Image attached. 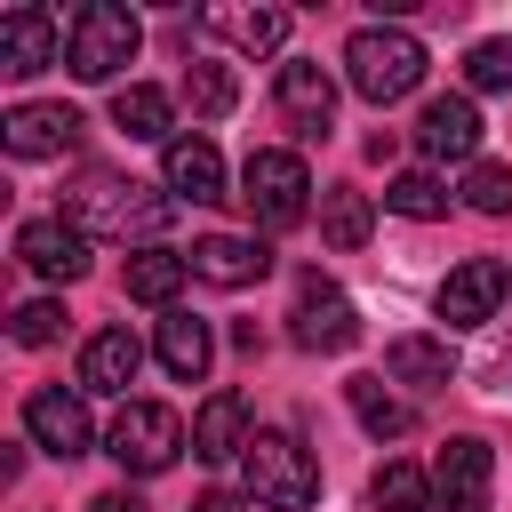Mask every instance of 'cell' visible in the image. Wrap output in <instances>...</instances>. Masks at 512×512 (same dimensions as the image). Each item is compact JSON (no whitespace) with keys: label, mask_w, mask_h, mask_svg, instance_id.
<instances>
[{"label":"cell","mask_w":512,"mask_h":512,"mask_svg":"<svg viewBox=\"0 0 512 512\" xmlns=\"http://www.w3.org/2000/svg\"><path fill=\"white\" fill-rule=\"evenodd\" d=\"M168 216H176L168 192H152V184H136V176H112V168H88V176L72 184V224H80V232L152 240V232H168Z\"/></svg>","instance_id":"obj_1"},{"label":"cell","mask_w":512,"mask_h":512,"mask_svg":"<svg viewBox=\"0 0 512 512\" xmlns=\"http://www.w3.org/2000/svg\"><path fill=\"white\" fill-rule=\"evenodd\" d=\"M344 80H352V96H368V104H400V96L424 80V40H416L408 24H360V32L344 40Z\"/></svg>","instance_id":"obj_2"},{"label":"cell","mask_w":512,"mask_h":512,"mask_svg":"<svg viewBox=\"0 0 512 512\" xmlns=\"http://www.w3.org/2000/svg\"><path fill=\"white\" fill-rule=\"evenodd\" d=\"M240 472H248V496H256L264 512H304V504H320V456H312L296 432H256L248 456H240Z\"/></svg>","instance_id":"obj_3"},{"label":"cell","mask_w":512,"mask_h":512,"mask_svg":"<svg viewBox=\"0 0 512 512\" xmlns=\"http://www.w3.org/2000/svg\"><path fill=\"white\" fill-rule=\"evenodd\" d=\"M136 48H144V24H136L120 0H88V8H72V40H64L72 80H112Z\"/></svg>","instance_id":"obj_4"},{"label":"cell","mask_w":512,"mask_h":512,"mask_svg":"<svg viewBox=\"0 0 512 512\" xmlns=\"http://www.w3.org/2000/svg\"><path fill=\"white\" fill-rule=\"evenodd\" d=\"M104 448H112V464H120V472L152 480V472H168V464L184 456V416H176V408H160V400H128V408L112 416Z\"/></svg>","instance_id":"obj_5"},{"label":"cell","mask_w":512,"mask_h":512,"mask_svg":"<svg viewBox=\"0 0 512 512\" xmlns=\"http://www.w3.org/2000/svg\"><path fill=\"white\" fill-rule=\"evenodd\" d=\"M240 200H248L256 224L288 232V224H304V208H312V176H304L296 152H248V168H240Z\"/></svg>","instance_id":"obj_6"},{"label":"cell","mask_w":512,"mask_h":512,"mask_svg":"<svg viewBox=\"0 0 512 512\" xmlns=\"http://www.w3.org/2000/svg\"><path fill=\"white\" fill-rule=\"evenodd\" d=\"M288 336H296L304 352H352V344H360V312H352V296H344L336 280L304 272V280H296V312H288Z\"/></svg>","instance_id":"obj_7"},{"label":"cell","mask_w":512,"mask_h":512,"mask_svg":"<svg viewBox=\"0 0 512 512\" xmlns=\"http://www.w3.org/2000/svg\"><path fill=\"white\" fill-rule=\"evenodd\" d=\"M64 40H72V16H56V8H0V72L8 80H32V72H48L56 56H64Z\"/></svg>","instance_id":"obj_8"},{"label":"cell","mask_w":512,"mask_h":512,"mask_svg":"<svg viewBox=\"0 0 512 512\" xmlns=\"http://www.w3.org/2000/svg\"><path fill=\"white\" fill-rule=\"evenodd\" d=\"M24 432H32V448H48L56 464H72V456L96 448V424H88L80 392H56V384H40V392L24 400Z\"/></svg>","instance_id":"obj_9"},{"label":"cell","mask_w":512,"mask_h":512,"mask_svg":"<svg viewBox=\"0 0 512 512\" xmlns=\"http://www.w3.org/2000/svg\"><path fill=\"white\" fill-rule=\"evenodd\" d=\"M488 488H496V448L488 440H448L440 448V464H432V496H440V512H488Z\"/></svg>","instance_id":"obj_10"},{"label":"cell","mask_w":512,"mask_h":512,"mask_svg":"<svg viewBox=\"0 0 512 512\" xmlns=\"http://www.w3.org/2000/svg\"><path fill=\"white\" fill-rule=\"evenodd\" d=\"M504 288H512V272H504L496 256H464V264L440 280V320H448V328H488L496 304H504Z\"/></svg>","instance_id":"obj_11"},{"label":"cell","mask_w":512,"mask_h":512,"mask_svg":"<svg viewBox=\"0 0 512 512\" xmlns=\"http://www.w3.org/2000/svg\"><path fill=\"white\" fill-rule=\"evenodd\" d=\"M80 112L72 104H16L8 120H0V144L16 152V160H64L72 144H80Z\"/></svg>","instance_id":"obj_12"},{"label":"cell","mask_w":512,"mask_h":512,"mask_svg":"<svg viewBox=\"0 0 512 512\" xmlns=\"http://www.w3.org/2000/svg\"><path fill=\"white\" fill-rule=\"evenodd\" d=\"M272 96H280V112H288L304 136H320V128L336 120V80H328V64H320V56H288V64H280V80H272Z\"/></svg>","instance_id":"obj_13"},{"label":"cell","mask_w":512,"mask_h":512,"mask_svg":"<svg viewBox=\"0 0 512 512\" xmlns=\"http://www.w3.org/2000/svg\"><path fill=\"white\" fill-rule=\"evenodd\" d=\"M16 256H24L40 280H80V272H88V232L64 224V216H32V224L16 232Z\"/></svg>","instance_id":"obj_14"},{"label":"cell","mask_w":512,"mask_h":512,"mask_svg":"<svg viewBox=\"0 0 512 512\" xmlns=\"http://www.w3.org/2000/svg\"><path fill=\"white\" fill-rule=\"evenodd\" d=\"M416 144H424V160H472L480 152V104L472 96H432L424 120H416Z\"/></svg>","instance_id":"obj_15"},{"label":"cell","mask_w":512,"mask_h":512,"mask_svg":"<svg viewBox=\"0 0 512 512\" xmlns=\"http://www.w3.org/2000/svg\"><path fill=\"white\" fill-rule=\"evenodd\" d=\"M264 272H272V248H264V240L208 232V240L192 248V280H208V288H248V280H264Z\"/></svg>","instance_id":"obj_16"},{"label":"cell","mask_w":512,"mask_h":512,"mask_svg":"<svg viewBox=\"0 0 512 512\" xmlns=\"http://www.w3.org/2000/svg\"><path fill=\"white\" fill-rule=\"evenodd\" d=\"M248 400L240 392H208L200 400V416H192V456L200 464H232V456H248Z\"/></svg>","instance_id":"obj_17"},{"label":"cell","mask_w":512,"mask_h":512,"mask_svg":"<svg viewBox=\"0 0 512 512\" xmlns=\"http://www.w3.org/2000/svg\"><path fill=\"white\" fill-rule=\"evenodd\" d=\"M136 368H144V344H136L128 328H96V336L80 344V392H128Z\"/></svg>","instance_id":"obj_18"},{"label":"cell","mask_w":512,"mask_h":512,"mask_svg":"<svg viewBox=\"0 0 512 512\" xmlns=\"http://www.w3.org/2000/svg\"><path fill=\"white\" fill-rule=\"evenodd\" d=\"M160 168H168V192L176 200H224V160H216L208 136H176L160 152Z\"/></svg>","instance_id":"obj_19"},{"label":"cell","mask_w":512,"mask_h":512,"mask_svg":"<svg viewBox=\"0 0 512 512\" xmlns=\"http://www.w3.org/2000/svg\"><path fill=\"white\" fill-rule=\"evenodd\" d=\"M152 352H160V368H168L176 384H200V376H208V360H216V336H208V320H192V312H168Z\"/></svg>","instance_id":"obj_20"},{"label":"cell","mask_w":512,"mask_h":512,"mask_svg":"<svg viewBox=\"0 0 512 512\" xmlns=\"http://www.w3.org/2000/svg\"><path fill=\"white\" fill-rule=\"evenodd\" d=\"M168 120H176L168 88H144V80H128V88L112 96V128H120V136H136V144H160V152H168V144H176V136H168Z\"/></svg>","instance_id":"obj_21"},{"label":"cell","mask_w":512,"mask_h":512,"mask_svg":"<svg viewBox=\"0 0 512 512\" xmlns=\"http://www.w3.org/2000/svg\"><path fill=\"white\" fill-rule=\"evenodd\" d=\"M200 24L208 32H224L232 48H248V56H264V48H280L288 40V8H200Z\"/></svg>","instance_id":"obj_22"},{"label":"cell","mask_w":512,"mask_h":512,"mask_svg":"<svg viewBox=\"0 0 512 512\" xmlns=\"http://www.w3.org/2000/svg\"><path fill=\"white\" fill-rule=\"evenodd\" d=\"M184 280H192V256H176V248H136L128 256V296L136 304H176Z\"/></svg>","instance_id":"obj_23"},{"label":"cell","mask_w":512,"mask_h":512,"mask_svg":"<svg viewBox=\"0 0 512 512\" xmlns=\"http://www.w3.org/2000/svg\"><path fill=\"white\" fill-rule=\"evenodd\" d=\"M384 368H392L400 384H448V376H456V360H448L440 336H392V344H384Z\"/></svg>","instance_id":"obj_24"},{"label":"cell","mask_w":512,"mask_h":512,"mask_svg":"<svg viewBox=\"0 0 512 512\" xmlns=\"http://www.w3.org/2000/svg\"><path fill=\"white\" fill-rule=\"evenodd\" d=\"M344 400H352V416H360V432H368V440H400V432H408V400H392V392H384V376H352V384H344Z\"/></svg>","instance_id":"obj_25"},{"label":"cell","mask_w":512,"mask_h":512,"mask_svg":"<svg viewBox=\"0 0 512 512\" xmlns=\"http://www.w3.org/2000/svg\"><path fill=\"white\" fill-rule=\"evenodd\" d=\"M368 504L376 512H440V496H432V480L416 472V464H376V480H368Z\"/></svg>","instance_id":"obj_26"},{"label":"cell","mask_w":512,"mask_h":512,"mask_svg":"<svg viewBox=\"0 0 512 512\" xmlns=\"http://www.w3.org/2000/svg\"><path fill=\"white\" fill-rule=\"evenodd\" d=\"M384 208H392V216L432 224V216H448V192H440V176H432V168H408V176H392V184H384Z\"/></svg>","instance_id":"obj_27"},{"label":"cell","mask_w":512,"mask_h":512,"mask_svg":"<svg viewBox=\"0 0 512 512\" xmlns=\"http://www.w3.org/2000/svg\"><path fill=\"white\" fill-rule=\"evenodd\" d=\"M320 232H328V248H360V240L376 232V200H368V192H328Z\"/></svg>","instance_id":"obj_28"},{"label":"cell","mask_w":512,"mask_h":512,"mask_svg":"<svg viewBox=\"0 0 512 512\" xmlns=\"http://www.w3.org/2000/svg\"><path fill=\"white\" fill-rule=\"evenodd\" d=\"M184 104H192L200 120H224V112L240 104V80H232L224 64H184Z\"/></svg>","instance_id":"obj_29"},{"label":"cell","mask_w":512,"mask_h":512,"mask_svg":"<svg viewBox=\"0 0 512 512\" xmlns=\"http://www.w3.org/2000/svg\"><path fill=\"white\" fill-rule=\"evenodd\" d=\"M464 208L472 216H512V168L504 160H472L464 168Z\"/></svg>","instance_id":"obj_30"},{"label":"cell","mask_w":512,"mask_h":512,"mask_svg":"<svg viewBox=\"0 0 512 512\" xmlns=\"http://www.w3.org/2000/svg\"><path fill=\"white\" fill-rule=\"evenodd\" d=\"M464 80H472L480 96L512 88V40H472V56H464Z\"/></svg>","instance_id":"obj_31"},{"label":"cell","mask_w":512,"mask_h":512,"mask_svg":"<svg viewBox=\"0 0 512 512\" xmlns=\"http://www.w3.org/2000/svg\"><path fill=\"white\" fill-rule=\"evenodd\" d=\"M8 328H16V344H56L64 336V304L56 296H32V304H16Z\"/></svg>","instance_id":"obj_32"},{"label":"cell","mask_w":512,"mask_h":512,"mask_svg":"<svg viewBox=\"0 0 512 512\" xmlns=\"http://www.w3.org/2000/svg\"><path fill=\"white\" fill-rule=\"evenodd\" d=\"M88 512H152L136 488H104V496H88Z\"/></svg>","instance_id":"obj_33"},{"label":"cell","mask_w":512,"mask_h":512,"mask_svg":"<svg viewBox=\"0 0 512 512\" xmlns=\"http://www.w3.org/2000/svg\"><path fill=\"white\" fill-rule=\"evenodd\" d=\"M192 512H248V504H240V496H232V488H208V496H200V504H192Z\"/></svg>","instance_id":"obj_34"}]
</instances>
